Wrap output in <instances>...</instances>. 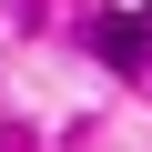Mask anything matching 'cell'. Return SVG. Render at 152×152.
I'll return each mask as SVG.
<instances>
[{
	"instance_id": "6da1fadb",
	"label": "cell",
	"mask_w": 152,
	"mask_h": 152,
	"mask_svg": "<svg viewBox=\"0 0 152 152\" xmlns=\"http://www.w3.org/2000/svg\"><path fill=\"white\" fill-rule=\"evenodd\" d=\"M91 51H102L112 71H142V61H152V20H132V10H112V20H91Z\"/></svg>"
}]
</instances>
